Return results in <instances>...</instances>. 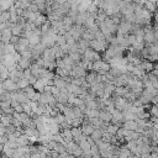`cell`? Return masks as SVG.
Listing matches in <instances>:
<instances>
[{
    "label": "cell",
    "mask_w": 158,
    "mask_h": 158,
    "mask_svg": "<svg viewBox=\"0 0 158 158\" xmlns=\"http://www.w3.org/2000/svg\"><path fill=\"white\" fill-rule=\"evenodd\" d=\"M109 43L106 41H98V40H91L89 42V48H91L93 51L98 52V53H104L107 48Z\"/></svg>",
    "instance_id": "cell-1"
},
{
    "label": "cell",
    "mask_w": 158,
    "mask_h": 158,
    "mask_svg": "<svg viewBox=\"0 0 158 158\" xmlns=\"http://www.w3.org/2000/svg\"><path fill=\"white\" fill-rule=\"evenodd\" d=\"M132 25L131 22L128 21H125L122 20L118 25H117V33L116 35H121V36H126L128 33H131V30H132Z\"/></svg>",
    "instance_id": "cell-2"
},
{
    "label": "cell",
    "mask_w": 158,
    "mask_h": 158,
    "mask_svg": "<svg viewBox=\"0 0 158 158\" xmlns=\"http://www.w3.org/2000/svg\"><path fill=\"white\" fill-rule=\"evenodd\" d=\"M83 58H85V59H88V60H90V62H96V60H100V59H101V56H100V53L93 51L91 48H88V49L84 51Z\"/></svg>",
    "instance_id": "cell-3"
},
{
    "label": "cell",
    "mask_w": 158,
    "mask_h": 158,
    "mask_svg": "<svg viewBox=\"0 0 158 158\" xmlns=\"http://www.w3.org/2000/svg\"><path fill=\"white\" fill-rule=\"evenodd\" d=\"M1 86H2V89H4L5 91H9V93H12V91L19 90V89H17V84H16L15 81H12L10 78H9V79L2 80Z\"/></svg>",
    "instance_id": "cell-4"
},
{
    "label": "cell",
    "mask_w": 158,
    "mask_h": 158,
    "mask_svg": "<svg viewBox=\"0 0 158 158\" xmlns=\"http://www.w3.org/2000/svg\"><path fill=\"white\" fill-rule=\"evenodd\" d=\"M9 78H10L12 81L17 83L20 79H22V78H23V69H21V68L17 65V67H16V69H14L12 72H10Z\"/></svg>",
    "instance_id": "cell-5"
},
{
    "label": "cell",
    "mask_w": 158,
    "mask_h": 158,
    "mask_svg": "<svg viewBox=\"0 0 158 158\" xmlns=\"http://www.w3.org/2000/svg\"><path fill=\"white\" fill-rule=\"evenodd\" d=\"M99 118L104 122V123H110L111 122V118H112V115H111V112H109L107 110H105V109H102V110H100L99 111Z\"/></svg>",
    "instance_id": "cell-6"
},
{
    "label": "cell",
    "mask_w": 158,
    "mask_h": 158,
    "mask_svg": "<svg viewBox=\"0 0 158 158\" xmlns=\"http://www.w3.org/2000/svg\"><path fill=\"white\" fill-rule=\"evenodd\" d=\"M11 37H12L11 28H10V27H7V28H5V30H2V31H1V40H0V41H1L4 44H7V43H10Z\"/></svg>",
    "instance_id": "cell-7"
},
{
    "label": "cell",
    "mask_w": 158,
    "mask_h": 158,
    "mask_svg": "<svg viewBox=\"0 0 158 158\" xmlns=\"http://www.w3.org/2000/svg\"><path fill=\"white\" fill-rule=\"evenodd\" d=\"M53 85L60 90V89H63V88L67 86V83H65V80H64L63 78H60V77H58V75L56 74L54 78H53Z\"/></svg>",
    "instance_id": "cell-8"
},
{
    "label": "cell",
    "mask_w": 158,
    "mask_h": 158,
    "mask_svg": "<svg viewBox=\"0 0 158 158\" xmlns=\"http://www.w3.org/2000/svg\"><path fill=\"white\" fill-rule=\"evenodd\" d=\"M32 86H33V89L36 90V93H40V94H42V93H43V90H44V86H46V84L43 83V80H42L41 78H38V79L36 80V83H35Z\"/></svg>",
    "instance_id": "cell-9"
},
{
    "label": "cell",
    "mask_w": 158,
    "mask_h": 158,
    "mask_svg": "<svg viewBox=\"0 0 158 158\" xmlns=\"http://www.w3.org/2000/svg\"><path fill=\"white\" fill-rule=\"evenodd\" d=\"M122 127L126 130H130V131H136L138 126H137V122L135 120H130V121H125L122 123Z\"/></svg>",
    "instance_id": "cell-10"
},
{
    "label": "cell",
    "mask_w": 158,
    "mask_h": 158,
    "mask_svg": "<svg viewBox=\"0 0 158 158\" xmlns=\"http://www.w3.org/2000/svg\"><path fill=\"white\" fill-rule=\"evenodd\" d=\"M78 146H79V148L81 149L83 153H90L91 146H90V143H89L86 139H81V141L78 143Z\"/></svg>",
    "instance_id": "cell-11"
},
{
    "label": "cell",
    "mask_w": 158,
    "mask_h": 158,
    "mask_svg": "<svg viewBox=\"0 0 158 158\" xmlns=\"http://www.w3.org/2000/svg\"><path fill=\"white\" fill-rule=\"evenodd\" d=\"M11 32H12V36L20 37V36H22V33H23V27L19 26L17 23H12V25H11Z\"/></svg>",
    "instance_id": "cell-12"
},
{
    "label": "cell",
    "mask_w": 158,
    "mask_h": 158,
    "mask_svg": "<svg viewBox=\"0 0 158 158\" xmlns=\"http://www.w3.org/2000/svg\"><path fill=\"white\" fill-rule=\"evenodd\" d=\"M47 21H48V20H47V16L41 14L40 16H37V17H36V20L33 21V25H35L36 27H41V26H42V25H44Z\"/></svg>",
    "instance_id": "cell-13"
},
{
    "label": "cell",
    "mask_w": 158,
    "mask_h": 158,
    "mask_svg": "<svg viewBox=\"0 0 158 158\" xmlns=\"http://www.w3.org/2000/svg\"><path fill=\"white\" fill-rule=\"evenodd\" d=\"M22 91L25 93V95H26V96H27V99H30V100H32V99H33V96L36 95V90L33 89V86H32V85H28L27 88L22 89Z\"/></svg>",
    "instance_id": "cell-14"
},
{
    "label": "cell",
    "mask_w": 158,
    "mask_h": 158,
    "mask_svg": "<svg viewBox=\"0 0 158 158\" xmlns=\"http://www.w3.org/2000/svg\"><path fill=\"white\" fill-rule=\"evenodd\" d=\"M90 137L93 138V141H94V142L100 141V139L102 138V130H100V128H95V130H94V132L90 135Z\"/></svg>",
    "instance_id": "cell-15"
},
{
    "label": "cell",
    "mask_w": 158,
    "mask_h": 158,
    "mask_svg": "<svg viewBox=\"0 0 158 158\" xmlns=\"http://www.w3.org/2000/svg\"><path fill=\"white\" fill-rule=\"evenodd\" d=\"M84 118H85V117H74V118L69 122V126H70V127H81Z\"/></svg>",
    "instance_id": "cell-16"
},
{
    "label": "cell",
    "mask_w": 158,
    "mask_h": 158,
    "mask_svg": "<svg viewBox=\"0 0 158 158\" xmlns=\"http://www.w3.org/2000/svg\"><path fill=\"white\" fill-rule=\"evenodd\" d=\"M9 75H10V72L7 70V68L2 63H0V77H1V79L2 80L9 79Z\"/></svg>",
    "instance_id": "cell-17"
},
{
    "label": "cell",
    "mask_w": 158,
    "mask_h": 158,
    "mask_svg": "<svg viewBox=\"0 0 158 158\" xmlns=\"http://www.w3.org/2000/svg\"><path fill=\"white\" fill-rule=\"evenodd\" d=\"M28 42H30V47H35L37 46L38 43H41V36H36V35H32L30 38H28Z\"/></svg>",
    "instance_id": "cell-18"
},
{
    "label": "cell",
    "mask_w": 158,
    "mask_h": 158,
    "mask_svg": "<svg viewBox=\"0 0 158 158\" xmlns=\"http://www.w3.org/2000/svg\"><path fill=\"white\" fill-rule=\"evenodd\" d=\"M17 65L21 68V69H28L30 68V65H31V60L30 59H25V58H21L20 60H19V63H17Z\"/></svg>",
    "instance_id": "cell-19"
},
{
    "label": "cell",
    "mask_w": 158,
    "mask_h": 158,
    "mask_svg": "<svg viewBox=\"0 0 158 158\" xmlns=\"http://www.w3.org/2000/svg\"><path fill=\"white\" fill-rule=\"evenodd\" d=\"M16 51H15V47L12 43H7V44H4V56L5 54H14Z\"/></svg>",
    "instance_id": "cell-20"
},
{
    "label": "cell",
    "mask_w": 158,
    "mask_h": 158,
    "mask_svg": "<svg viewBox=\"0 0 158 158\" xmlns=\"http://www.w3.org/2000/svg\"><path fill=\"white\" fill-rule=\"evenodd\" d=\"M117 130H118V126H116L114 123H107L106 125V132H109L111 136H115L116 132H117Z\"/></svg>",
    "instance_id": "cell-21"
},
{
    "label": "cell",
    "mask_w": 158,
    "mask_h": 158,
    "mask_svg": "<svg viewBox=\"0 0 158 158\" xmlns=\"http://www.w3.org/2000/svg\"><path fill=\"white\" fill-rule=\"evenodd\" d=\"M17 89H20V90H22V89H25V88H27L30 84H28V80L27 79H25V78H22V79H20L17 83Z\"/></svg>",
    "instance_id": "cell-22"
},
{
    "label": "cell",
    "mask_w": 158,
    "mask_h": 158,
    "mask_svg": "<svg viewBox=\"0 0 158 158\" xmlns=\"http://www.w3.org/2000/svg\"><path fill=\"white\" fill-rule=\"evenodd\" d=\"M17 43L21 44V46H23V47H30V42H28V40H27L26 37H23V36H20V37H19Z\"/></svg>",
    "instance_id": "cell-23"
},
{
    "label": "cell",
    "mask_w": 158,
    "mask_h": 158,
    "mask_svg": "<svg viewBox=\"0 0 158 158\" xmlns=\"http://www.w3.org/2000/svg\"><path fill=\"white\" fill-rule=\"evenodd\" d=\"M27 10H30L31 12H37V11H38V6H37L36 4H33V2H31V4L28 5Z\"/></svg>",
    "instance_id": "cell-24"
},
{
    "label": "cell",
    "mask_w": 158,
    "mask_h": 158,
    "mask_svg": "<svg viewBox=\"0 0 158 158\" xmlns=\"http://www.w3.org/2000/svg\"><path fill=\"white\" fill-rule=\"evenodd\" d=\"M51 94H52V95H53L54 98H57V96H58V95L60 94V90H59L58 88H56V86L53 85V86H52V90H51Z\"/></svg>",
    "instance_id": "cell-25"
},
{
    "label": "cell",
    "mask_w": 158,
    "mask_h": 158,
    "mask_svg": "<svg viewBox=\"0 0 158 158\" xmlns=\"http://www.w3.org/2000/svg\"><path fill=\"white\" fill-rule=\"evenodd\" d=\"M31 75H32V73H31L30 68H28V69H25V70H23V78H25V79H28V78H30Z\"/></svg>",
    "instance_id": "cell-26"
},
{
    "label": "cell",
    "mask_w": 158,
    "mask_h": 158,
    "mask_svg": "<svg viewBox=\"0 0 158 158\" xmlns=\"http://www.w3.org/2000/svg\"><path fill=\"white\" fill-rule=\"evenodd\" d=\"M27 80H28V84H30V85H33V84L36 83V80H37V78H36L35 75H31V77H30V78H28Z\"/></svg>",
    "instance_id": "cell-27"
},
{
    "label": "cell",
    "mask_w": 158,
    "mask_h": 158,
    "mask_svg": "<svg viewBox=\"0 0 158 158\" xmlns=\"http://www.w3.org/2000/svg\"><path fill=\"white\" fill-rule=\"evenodd\" d=\"M1 136H5V126L0 123V137Z\"/></svg>",
    "instance_id": "cell-28"
},
{
    "label": "cell",
    "mask_w": 158,
    "mask_h": 158,
    "mask_svg": "<svg viewBox=\"0 0 158 158\" xmlns=\"http://www.w3.org/2000/svg\"><path fill=\"white\" fill-rule=\"evenodd\" d=\"M32 2L36 5H40V4H46V0H33Z\"/></svg>",
    "instance_id": "cell-29"
},
{
    "label": "cell",
    "mask_w": 158,
    "mask_h": 158,
    "mask_svg": "<svg viewBox=\"0 0 158 158\" xmlns=\"http://www.w3.org/2000/svg\"><path fill=\"white\" fill-rule=\"evenodd\" d=\"M53 1H56V2H58L59 5H63V4H65V2H68L69 0H53Z\"/></svg>",
    "instance_id": "cell-30"
},
{
    "label": "cell",
    "mask_w": 158,
    "mask_h": 158,
    "mask_svg": "<svg viewBox=\"0 0 158 158\" xmlns=\"http://www.w3.org/2000/svg\"><path fill=\"white\" fill-rule=\"evenodd\" d=\"M122 1H125V2H127V4H131V2H132V0H122Z\"/></svg>",
    "instance_id": "cell-31"
},
{
    "label": "cell",
    "mask_w": 158,
    "mask_h": 158,
    "mask_svg": "<svg viewBox=\"0 0 158 158\" xmlns=\"http://www.w3.org/2000/svg\"><path fill=\"white\" fill-rule=\"evenodd\" d=\"M0 158H9V157H6V156L2 153V154H0Z\"/></svg>",
    "instance_id": "cell-32"
},
{
    "label": "cell",
    "mask_w": 158,
    "mask_h": 158,
    "mask_svg": "<svg viewBox=\"0 0 158 158\" xmlns=\"http://www.w3.org/2000/svg\"><path fill=\"white\" fill-rule=\"evenodd\" d=\"M1 83H2V79H1V77H0V84H1Z\"/></svg>",
    "instance_id": "cell-33"
},
{
    "label": "cell",
    "mask_w": 158,
    "mask_h": 158,
    "mask_svg": "<svg viewBox=\"0 0 158 158\" xmlns=\"http://www.w3.org/2000/svg\"><path fill=\"white\" fill-rule=\"evenodd\" d=\"M0 40H1V32H0Z\"/></svg>",
    "instance_id": "cell-34"
}]
</instances>
